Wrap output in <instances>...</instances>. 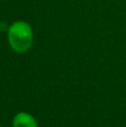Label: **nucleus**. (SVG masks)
I'll use <instances>...</instances> for the list:
<instances>
[{"label": "nucleus", "mask_w": 126, "mask_h": 127, "mask_svg": "<svg viewBox=\"0 0 126 127\" xmlns=\"http://www.w3.org/2000/svg\"><path fill=\"white\" fill-rule=\"evenodd\" d=\"M9 46L18 54L27 53L33 42V31L30 24L25 20L12 22L7 29Z\"/></svg>", "instance_id": "1"}, {"label": "nucleus", "mask_w": 126, "mask_h": 127, "mask_svg": "<svg viewBox=\"0 0 126 127\" xmlns=\"http://www.w3.org/2000/svg\"><path fill=\"white\" fill-rule=\"evenodd\" d=\"M12 126L13 127H38L37 121L35 117L31 116L28 113H18L12 121Z\"/></svg>", "instance_id": "2"}]
</instances>
